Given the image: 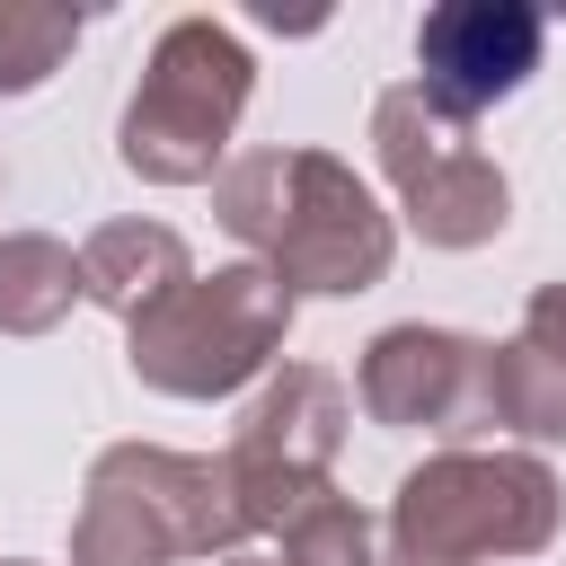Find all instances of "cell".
<instances>
[{
    "label": "cell",
    "mask_w": 566,
    "mask_h": 566,
    "mask_svg": "<svg viewBox=\"0 0 566 566\" xmlns=\"http://www.w3.org/2000/svg\"><path fill=\"white\" fill-rule=\"evenodd\" d=\"M230 566H265V557H230Z\"/></svg>",
    "instance_id": "obj_16"
},
{
    "label": "cell",
    "mask_w": 566,
    "mask_h": 566,
    "mask_svg": "<svg viewBox=\"0 0 566 566\" xmlns=\"http://www.w3.org/2000/svg\"><path fill=\"white\" fill-rule=\"evenodd\" d=\"M221 221L239 239H256L283 274V292H363L389 265V221L371 212V195L310 150H256L221 177Z\"/></svg>",
    "instance_id": "obj_1"
},
{
    "label": "cell",
    "mask_w": 566,
    "mask_h": 566,
    "mask_svg": "<svg viewBox=\"0 0 566 566\" xmlns=\"http://www.w3.org/2000/svg\"><path fill=\"white\" fill-rule=\"evenodd\" d=\"M62 44H71V18H18V9H0V88H35Z\"/></svg>",
    "instance_id": "obj_14"
},
{
    "label": "cell",
    "mask_w": 566,
    "mask_h": 566,
    "mask_svg": "<svg viewBox=\"0 0 566 566\" xmlns=\"http://www.w3.org/2000/svg\"><path fill=\"white\" fill-rule=\"evenodd\" d=\"M345 442V389L310 363H292L239 424L230 442V486H239V513L248 531H283L292 513H310L327 495V460Z\"/></svg>",
    "instance_id": "obj_6"
},
{
    "label": "cell",
    "mask_w": 566,
    "mask_h": 566,
    "mask_svg": "<svg viewBox=\"0 0 566 566\" xmlns=\"http://www.w3.org/2000/svg\"><path fill=\"white\" fill-rule=\"evenodd\" d=\"M363 407L380 424H442L469 433L486 416V345L451 327H389L363 354Z\"/></svg>",
    "instance_id": "obj_8"
},
{
    "label": "cell",
    "mask_w": 566,
    "mask_h": 566,
    "mask_svg": "<svg viewBox=\"0 0 566 566\" xmlns=\"http://www.w3.org/2000/svg\"><path fill=\"white\" fill-rule=\"evenodd\" d=\"M292 327V292L274 265H230L212 283H177L159 310L133 318V371L168 398L239 389Z\"/></svg>",
    "instance_id": "obj_4"
},
{
    "label": "cell",
    "mask_w": 566,
    "mask_h": 566,
    "mask_svg": "<svg viewBox=\"0 0 566 566\" xmlns=\"http://www.w3.org/2000/svg\"><path fill=\"white\" fill-rule=\"evenodd\" d=\"M80 283H88V301H106V310L142 318V310H159V301H168L177 283H195V274H186L177 230H159V221H115V230H97V239H88Z\"/></svg>",
    "instance_id": "obj_10"
},
{
    "label": "cell",
    "mask_w": 566,
    "mask_h": 566,
    "mask_svg": "<svg viewBox=\"0 0 566 566\" xmlns=\"http://www.w3.org/2000/svg\"><path fill=\"white\" fill-rule=\"evenodd\" d=\"M248 531L230 460H177V451H106L88 478V513L71 539V566H168L177 548H230Z\"/></svg>",
    "instance_id": "obj_2"
},
{
    "label": "cell",
    "mask_w": 566,
    "mask_h": 566,
    "mask_svg": "<svg viewBox=\"0 0 566 566\" xmlns=\"http://www.w3.org/2000/svg\"><path fill=\"white\" fill-rule=\"evenodd\" d=\"M239 97H248V53H239L221 27H203V18L177 27V35L159 44V71L142 80V97H133V115H124V159H133L142 177H168V186L212 177V150H221V133H230Z\"/></svg>",
    "instance_id": "obj_5"
},
{
    "label": "cell",
    "mask_w": 566,
    "mask_h": 566,
    "mask_svg": "<svg viewBox=\"0 0 566 566\" xmlns=\"http://www.w3.org/2000/svg\"><path fill=\"white\" fill-rule=\"evenodd\" d=\"M71 292H88L71 248H53V239H9L0 248V327L35 336V327H53L71 310Z\"/></svg>",
    "instance_id": "obj_12"
},
{
    "label": "cell",
    "mask_w": 566,
    "mask_h": 566,
    "mask_svg": "<svg viewBox=\"0 0 566 566\" xmlns=\"http://www.w3.org/2000/svg\"><path fill=\"white\" fill-rule=\"evenodd\" d=\"M283 557L292 566H371V522L345 495H318L310 513L283 522Z\"/></svg>",
    "instance_id": "obj_13"
},
{
    "label": "cell",
    "mask_w": 566,
    "mask_h": 566,
    "mask_svg": "<svg viewBox=\"0 0 566 566\" xmlns=\"http://www.w3.org/2000/svg\"><path fill=\"white\" fill-rule=\"evenodd\" d=\"M486 424H522L566 442V354L513 336L504 354H486Z\"/></svg>",
    "instance_id": "obj_11"
},
{
    "label": "cell",
    "mask_w": 566,
    "mask_h": 566,
    "mask_svg": "<svg viewBox=\"0 0 566 566\" xmlns=\"http://www.w3.org/2000/svg\"><path fill=\"white\" fill-rule=\"evenodd\" d=\"M380 159L407 186V212H416V230L433 248H478V239L504 230V177L433 124V97L424 88H398L380 106Z\"/></svg>",
    "instance_id": "obj_7"
},
{
    "label": "cell",
    "mask_w": 566,
    "mask_h": 566,
    "mask_svg": "<svg viewBox=\"0 0 566 566\" xmlns=\"http://www.w3.org/2000/svg\"><path fill=\"white\" fill-rule=\"evenodd\" d=\"M557 531V478L513 451H442L398 486L389 539L398 566H469V557H522Z\"/></svg>",
    "instance_id": "obj_3"
},
{
    "label": "cell",
    "mask_w": 566,
    "mask_h": 566,
    "mask_svg": "<svg viewBox=\"0 0 566 566\" xmlns=\"http://www.w3.org/2000/svg\"><path fill=\"white\" fill-rule=\"evenodd\" d=\"M522 336H531V345H548V354H566V283H548V292L531 301V318H522Z\"/></svg>",
    "instance_id": "obj_15"
},
{
    "label": "cell",
    "mask_w": 566,
    "mask_h": 566,
    "mask_svg": "<svg viewBox=\"0 0 566 566\" xmlns=\"http://www.w3.org/2000/svg\"><path fill=\"white\" fill-rule=\"evenodd\" d=\"M539 62V18L531 9H433L424 18V97L469 115Z\"/></svg>",
    "instance_id": "obj_9"
}]
</instances>
